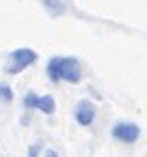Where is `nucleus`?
Returning <instances> with one entry per match:
<instances>
[{"mask_svg":"<svg viewBox=\"0 0 147 157\" xmlns=\"http://www.w3.org/2000/svg\"><path fill=\"white\" fill-rule=\"evenodd\" d=\"M40 153V145L36 143V145H30V149H28V157H38Z\"/></svg>","mask_w":147,"mask_h":157,"instance_id":"obj_9","label":"nucleus"},{"mask_svg":"<svg viewBox=\"0 0 147 157\" xmlns=\"http://www.w3.org/2000/svg\"><path fill=\"white\" fill-rule=\"evenodd\" d=\"M74 117H76V121L80 123V125H84V127L92 125L93 119H96V105H93L89 100H80L76 104V109H74Z\"/></svg>","mask_w":147,"mask_h":157,"instance_id":"obj_4","label":"nucleus"},{"mask_svg":"<svg viewBox=\"0 0 147 157\" xmlns=\"http://www.w3.org/2000/svg\"><path fill=\"white\" fill-rule=\"evenodd\" d=\"M141 135V129L137 123H131V121H115L111 125V137L115 141H121V143H135Z\"/></svg>","mask_w":147,"mask_h":157,"instance_id":"obj_3","label":"nucleus"},{"mask_svg":"<svg viewBox=\"0 0 147 157\" xmlns=\"http://www.w3.org/2000/svg\"><path fill=\"white\" fill-rule=\"evenodd\" d=\"M36 60H38V54L32 50V48H16V50L10 54V62H8V66H6V72L12 74V76H14V74H20V72H24L28 66L34 64Z\"/></svg>","mask_w":147,"mask_h":157,"instance_id":"obj_2","label":"nucleus"},{"mask_svg":"<svg viewBox=\"0 0 147 157\" xmlns=\"http://www.w3.org/2000/svg\"><path fill=\"white\" fill-rule=\"evenodd\" d=\"M38 2L42 4V6L48 10V14H52V16H62L64 12H66L64 0H38Z\"/></svg>","mask_w":147,"mask_h":157,"instance_id":"obj_5","label":"nucleus"},{"mask_svg":"<svg viewBox=\"0 0 147 157\" xmlns=\"http://www.w3.org/2000/svg\"><path fill=\"white\" fill-rule=\"evenodd\" d=\"M38 100H40V96H38V94L28 92L26 96H24L22 104H24V107H26V109H36V107H38Z\"/></svg>","mask_w":147,"mask_h":157,"instance_id":"obj_7","label":"nucleus"},{"mask_svg":"<svg viewBox=\"0 0 147 157\" xmlns=\"http://www.w3.org/2000/svg\"><path fill=\"white\" fill-rule=\"evenodd\" d=\"M36 109H40L42 113H46V115H52L56 111V101H54V98L52 96H40V100H38V107Z\"/></svg>","mask_w":147,"mask_h":157,"instance_id":"obj_6","label":"nucleus"},{"mask_svg":"<svg viewBox=\"0 0 147 157\" xmlns=\"http://www.w3.org/2000/svg\"><path fill=\"white\" fill-rule=\"evenodd\" d=\"M12 100H14L12 88L8 84H0V101H12Z\"/></svg>","mask_w":147,"mask_h":157,"instance_id":"obj_8","label":"nucleus"},{"mask_svg":"<svg viewBox=\"0 0 147 157\" xmlns=\"http://www.w3.org/2000/svg\"><path fill=\"white\" fill-rule=\"evenodd\" d=\"M44 157H58V153H56L54 149H46L44 151Z\"/></svg>","mask_w":147,"mask_h":157,"instance_id":"obj_10","label":"nucleus"},{"mask_svg":"<svg viewBox=\"0 0 147 157\" xmlns=\"http://www.w3.org/2000/svg\"><path fill=\"white\" fill-rule=\"evenodd\" d=\"M46 74L50 82H68V84H80L81 82V66L77 58L72 56H54L46 64Z\"/></svg>","mask_w":147,"mask_h":157,"instance_id":"obj_1","label":"nucleus"}]
</instances>
